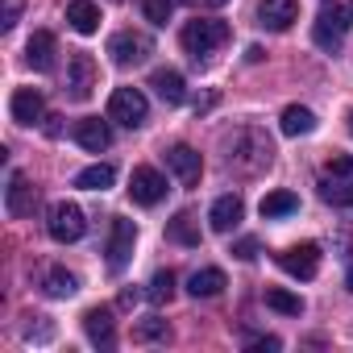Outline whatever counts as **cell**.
Wrapping results in <instances>:
<instances>
[{
	"instance_id": "19",
	"label": "cell",
	"mask_w": 353,
	"mask_h": 353,
	"mask_svg": "<svg viewBox=\"0 0 353 353\" xmlns=\"http://www.w3.org/2000/svg\"><path fill=\"white\" fill-rule=\"evenodd\" d=\"M150 88L158 92V100H162V104H183V100H188L183 75L174 71V67H158V71H154V79H150Z\"/></svg>"
},
{
	"instance_id": "9",
	"label": "cell",
	"mask_w": 353,
	"mask_h": 353,
	"mask_svg": "<svg viewBox=\"0 0 353 353\" xmlns=\"http://www.w3.org/2000/svg\"><path fill=\"white\" fill-rule=\"evenodd\" d=\"M129 196H133V204L154 208L166 196V179H162L154 166H133V174H129Z\"/></svg>"
},
{
	"instance_id": "30",
	"label": "cell",
	"mask_w": 353,
	"mask_h": 353,
	"mask_svg": "<svg viewBox=\"0 0 353 353\" xmlns=\"http://www.w3.org/2000/svg\"><path fill=\"white\" fill-rule=\"evenodd\" d=\"M141 13H145V21H154V26H166L170 13H174V5H170V0H141Z\"/></svg>"
},
{
	"instance_id": "18",
	"label": "cell",
	"mask_w": 353,
	"mask_h": 353,
	"mask_svg": "<svg viewBox=\"0 0 353 353\" xmlns=\"http://www.w3.org/2000/svg\"><path fill=\"white\" fill-rule=\"evenodd\" d=\"M83 332H88V341H92V345H100V349H112V341H117L112 312H108V307H92V312L83 316Z\"/></svg>"
},
{
	"instance_id": "23",
	"label": "cell",
	"mask_w": 353,
	"mask_h": 353,
	"mask_svg": "<svg viewBox=\"0 0 353 353\" xmlns=\"http://www.w3.org/2000/svg\"><path fill=\"white\" fill-rule=\"evenodd\" d=\"M279 125H283V133H287V137H303V133H312V129H316V112H312V108H303V104H287Z\"/></svg>"
},
{
	"instance_id": "33",
	"label": "cell",
	"mask_w": 353,
	"mask_h": 353,
	"mask_svg": "<svg viewBox=\"0 0 353 353\" xmlns=\"http://www.w3.org/2000/svg\"><path fill=\"white\" fill-rule=\"evenodd\" d=\"M50 336H54V324H50L46 316H38V324H30V328H26V341H38V345H46Z\"/></svg>"
},
{
	"instance_id": "13",
	"label": "cell",
	"mask_w": 353,
	"mask_h": 353,
	"mask_svg": "<svg viewBox=\"0 0 353 353\" xmlns=\"http://www.w3.org/2000/svg\"><path fill=\"white\" fill-rule=\"evenodd\" d=\"M258 21L266 30H274V34L291 30L299 21V0H262V5H258Z\"/></svg>"
},
{
	"instance_id": "31",
	"label": "cell",
	"mask_w": 353,
	"mask_h": 353,
	"mask_svg": "<svg viewBox=\"0 0 353 353\" xmlns=\"http://www.w3.org/2000/svg\"><path fill=\"white\" fill-rule=\"evenodd\" d=\"M21 9H26V0H5V5H0V30L5 34L21 21Z\"/></svg>"
},
{
	"instance_id": "3",
	"label": "cell",
	"mask_w": 353,
	"mask_h": 353,
	"mask_svg": "<svg viewBox=\"0 0 353 353\" xmlns=\"http://www.w3.org/2000/svg\"><path fill=\"white\" fill-rule=\"evenodd\" d=\"M320 200L349 208L353 204V158L349 154H332L320 170Z\"/></svg>"
},
{
	"instance_id": "7",
	"label": "cell",
	"mask_w": 353,
	"mask_h": 353,
	"mask_svg": "<svg viewBox=\"0 0 353 353\" xmlns=\"http://www.w3.org/2000/svg\"><path fill=\"white\" fill-rule=\"evenodd\" d=\"M46 229H50V237H54V241H63V245L79 241V237H83V229H88L83 208H79V204H67V200H63V204H54V208H50Z\"/></svg>"
},
{
	"instance_id": "21",
	"label": "cell",
	"mask_w": 353,
	"mask_h": 353,
	"mask_svg": "<svg viewBox=\"0 0 353 353\" xmlns=\"http://www.w3.org/2000/svg\"><path fill=\"white\" fill-rule=\"evenodd\" d=\"M67 26L75 34H96L100 30V5L96 0H71L67 5Z\"/></svg>"
},
{
	"instance_id": "38",
	"label": "cell",
	"mask_w": 353,
	"mask_h": 353,
	"mask_svg": "<svg viewBox=\"0 0 353 353\" xmlns=\"http://www.w3.org/2000/svg\"><path fill=\"white\" fill-rule=\"evenodd\" d=\"M349 133H353V112H349Z\"/></svg>"
},
{
	"instance_id": "37",
	"label": "cell",
	"mask_w": 353,
	"mask_h": 353,
	"mask_svg": "<svg viewBox=\"0 0 353 353\" xmlns=\"http://www.w3.org/2000/svg\"><path fill=\"white\" fill-rule=\"evenodd\" d=\"M345 283H349V291H353V266H349V279H345Z\"/></svg>"
},
{
	"instance_id": "24",
	"label": "cell",
	"mask_w": 353,
	"mask_h": 353,
	"mask_svg": "<svg viewBox=\"0 0 353 353\" xmlns=\"http://www.w3.org/2000/svg\"><path fill=\"white\" fill-rule=\"evenodd\" d=\"M258 208H262V216H266V221H279V216H291V212H299V196L279 188V192H266Z\"/></svg>"
},
{
	"instance_id": "25",
	"label": "cell",
	"mask_w": 353,
	"mask_h": 353,
	"mask_svg": "<svg viewBox=\"0 0 353 353\" xmlns=\"http://www.w3.org/2000/svg\"><path fill=\"white\" fill-rule=\"evenodd\" d=\"M112 179H117V170L108 162H96V166H88V170L75 174V188H83V192H108Z\"/></svg>"
},
{
	"instance_id": "2",
	"label": "cell",
	"mask_w": 353,
	"mask_h": 353,
	"mask_svg": "<svg viewBox=\"0 0 353 353\" xmlns=\"http://www.w3.org/2000/svg\"><path fill=\"white\" fill-rule=\"evenodd\" d=\"M349 30H353V0H320V13H316V26H312L316 46L336 50Z\"/></svg>"
},
{
	"instance_id": "32",
	"label": "cell",
	"mask_w": 353,
	"mask_h": 353,
	"mask_svg": "<svg viewBox=\"0 0 353 353\" xmlns=\"http://www.w3.org/2000/svg\"><path fill=\"white\" fill-rule=\"evenodd\" d=\"M137 341H158V336H166V320H158V316H150V320H141L137 324V332H133Z\"/></svg>"
},
{
	"instance_id": "4",
	"label": "cell",
	"mask_w": 353,
	"mask_h": 353,
	"mask_svg": "<svg viewBox=\"0 0 353 353\" xmlns=\"http://www.w3.org/2000/svg\"><path fill=\"white\" fill-rule=\"evenodd\" d=\"M179 42H183V50H188L192 59H200V54H212V50H221V46L229 42V26L216 21V17H196V21L183 26Z\"/></svg>"
},
{
	"instance_id": "17",
	"label": "cell",
	"mask_w": 353,
	"mask_h": 353,
	"mask_svg": "<svg viewBox=\"0 0 353 353\" xmlns=\"http://www.w3.org/2000/svg\"><path fill=\"white\" fill-rule=\"evenodd\" d=\"M75 141H79L83 150L100 154V150H108V145H112V129H108L100 117H83V121H75Z\"/></svg>"
},
{
	"instance_id": "1",
	"label": "cell",
	"mask_w": 353,
	"mask_h": 353,
	"mask_svg": "<svg viewBox=\"0 0 353 353\" xmlns=\"http://www.w3.org/2000/svg\"><path fill=\"white\" fill-rule=\"evenodd\" d=\"M221 150H225V170L241 174V179H254L274 162V141L258 125H237L233 133L221 137Z\"/></svg>"
},
{
	"instance_id": "26",
	"label": "cell",
	"mask_w": 353,
	"mask_h": 353,
	"mask_svg": "<svg viewBox=\"0 0 353 353\" xmlns=\"http://www.w3.org/2000/svg\"><path fill=\"white\" fill-rule=\"evenodd\" d=\"M166 237L174 241V245H200V225H196V216L192 212H179V216H174L170 225H166Z\"/></svg>"
},
{
	"instance_id": "20",
	"label": "cell",
	"mask_w": 353,
	"mask_h": 353,
	"mask_svg": "<svg viewBox=\"0 0 353 353\" xmlns=\"http://www.w3.org/2000/svg\"><path fill=\"white\" fill-rule=\"evenodd\" d=\"M54 54H59V42H54V34H46V30H38V34L30 38V46H26V59H30L34 71H54Z\"/></svg>"
},
{
	"instance_id": "5",
	"label": "cell",
	"mask_w": 353,
	"mask_h": 353,
	"mask_svg": "<svg viewBox=\"0 0 353 353\" xmlns=\"http://www.w3.org/2000/svg\"><path fill=\"white\" fill-rule=\"evenodd\" d=\"M108 54H112L117 67H137L154 54V38L141 34V30H121V34L108 38Z\"/></svg>"
},
{
	"instance_id": "8",
	"label": "cell",
	"mask_w": 353,
	"mask_h": 353,
	"mask_svg": "<svg viewBox=\"0 0 353 353\" xmlns=\"http://www.w3.org/2000/svg\"><path fill=\"white\" fill-rule=\"evenodd\" d=\"M92 92H96V59L75 50L67 59V96L71 100H92Z\"/></svg>"
},
{
	"instance_id": "27",
	"label": "cell",
	"mask_w": 353,
	"mask_h": 353,
	"mask_svg": "<svg viewBox=\"0 0 353 353\" xmlns=\"http://www.w3.org/2000/svg\"><path fill=\"white\" fill-rule=\"evenodd\" d=\"M42 291H46L50 299H71V295L79 291V283H75V274H67L63 266H54V270H46V279H42Z\"/></svg>"
},
{
	"instance_id": "12",
	"label": "cell",
	"mask_w": 353,
	"mask_h": 353,
	"mask_svg": "<svg viewBox=\"0 0 353 353\" xmlns=\"http://www.w3.org/2000/svg\"><path fill=\"white\" fill-rule=\"evenodd\" d=\"M166 166H170V174H174L183 188H196L200 174H204V158H200L192 145H170V150H166Z\"/></svg>"
},
{
	"instance_id": "36",
	"label": "cell",
	"mask_w": 353,
	"mask_h": 353,
	"mask_svg": "<svg viewBox=\"0 0 353 353\" xmlns=\"http://www.w3.org/2000/svg\"><path fill=\"white\" fill-rule=\"evenodd\" d=\"M137 299H141V295H137V291H133V287H129V291H121V299H117V303H121V307H133V303H137Z\"/></svg>"
},
{
	"instance_id": "16",
	"label": "cell",
	"mask_w": 353,
	"mask_h": 353,
	"mask_svg": "<svg viewBox=\"0 0 353 353\" xmlns=\"http://www.w3.org/2000/svg\"><path fill=\"white\" fill-rule=\"evenodd\" d=\"M241 216H245L241 196H221V200L212 204V212H208V225H212V233H233V229L241 225Z\"/></svg>"
},
{
	"instance_id": "6",
	"label": "cell",
	"mask_w": 353,
	"mask_h": 353,
	"mask_svg": "<svg viewBox=\"0 0 353 353\" xmlns=\"http://www.w3.org/2000/svg\"><path fill=\"white\" fill-rule=\"evenodd\" d=\"M145 112H150V104H145V96H141L137 88H117V92L108 96V121H117V125H125V129L145 125Z\"/></svg>"
},
{
	"instance_id": "28",
	"label": "cell",
	"mask_w": 353,
	"mask_h": 353,
	"mask_svg": "<svg viewBox=\"0 0 353 353\" xmlns=\"http://www.w3.org/2000/svg\"><path fill=\"white\" fill-rule=\"evenodd\" d=\"M266 307H274V312H283V316H299V312H303V299L291 295V291H283V287H270V291H266Z\"/></svg>"
},
{
	"instance_id": "35",
	"label": "cell",
	"mask_w": 353,
	"mask_h": 353,
	"mask_svg": "<svg viewBox=\"0 0 353 353\" xmlns=\"http://www.w3.org/2000/svg\"><path fill=\"white\" fill-rule=\"evenodd\" d=\"M188 5H196V9H225L229 0H188Z\"/></svg>"
},
{
	"instance_id": "11",
	"label": "cell",
	"mask_w": 353,
	"mask_h": 353,
	"mask_svg": "<svg viewBox=\"0 0 353 353\" xmlns=\"http://www.w3.org/2000/svg\"><path fill=\"white\" fill-rule=\"evenodd\" d=\"M279 266H283L291 279H316V270H320V245H316V241L291 245V250L279 254Z\"/></svg>"
},
{
	"instance_id": "15",
	"label": "cell",
	"mask_w": 353,
	"mask_h": 353,
	"mask_svg": "<svg viewBox=\"0 0 353 353\" xmlns=\"http://www.w3.org/2000/svg\"><path fill=\"white\" fill-rule=\"evenodd\" d=\"M34 204H38V192L30 188V179H26L21 170H13V174H9V188H5V208H9V216H30Z\"/></svg>"
},
{
	"instance_id": "10",
	"label": "cell",
	"mask_w": 353,
	"mask_h": 353,
	"mask_svg": "<svg viewBox=\"0 0 353 353\" xmlns=\"http://www.w3.org/2000/svg\"><path fill=\"white\" fill-rule=\"evenodd\" d=\"M133 241H137L133 221L117 216V221H112V237H108V270H112V274H121V270L129 266V258H133Z\"/></svg>"
},
{
	"instance_id": "34",
	"label": "cell",
	"mask_w": 353,
	"mask_h": 353,
	"mask_svg": "<svg viewBox=\"0 0 353 353\" xmlns=\"http://www.w3.org/2000/svg\"><path fill=\"white\" fill-rule=\"evenodd\" d=\"M233 254H237L241 262H254V258H258V241H254V237H245V241H237V245H233Z\"/></svg>"
},
{
	"instance_id": "29",
	"label": "cell",
	"mask_w": 353,
	"mask_h": 353,
	"mask_svg": "<svg viewBox=\"0 0 353 353\" xmlns=\"http://www.w3.org/2000/svg\"><path fill=\"white\" fill-rule=\"evenodd\" d=\"M145 295H150L154 303H170V295H174V274H170V270H158Z\"/></svg>"
},
{
	"instance_id": "22",
	"label": "cell",
	"mask_w": 353,
	"mask_h": 353,
	"mask_svg": "<svg viewBox=\"0 0 353 353\" xmlns=\"http://www.w3.org/2000/svg\"><path fill=\"white\" fill-rule=\"evenodd\" d=\"M188 291H192L196 299H212V295H221V291H225V270H216V266L196 270V274L188 279Z\"/></svg>"
},
{
	"instance_id": "14",
	"label": "cell",
	"mask_w": 353,
	"mask_h": 353,
	"mask_svg": "<svg viewBox=\"0 0 353 353\" xmlns=\"http://www.w3.org/2000/svg\"><path fill=\"white\" fill-rule=\"evenodd\" d=\"M9 112H13L17 125H38L46 117V100H42L38 88H17L13 100H9Z\"/></svg>"
}]
</instances>
